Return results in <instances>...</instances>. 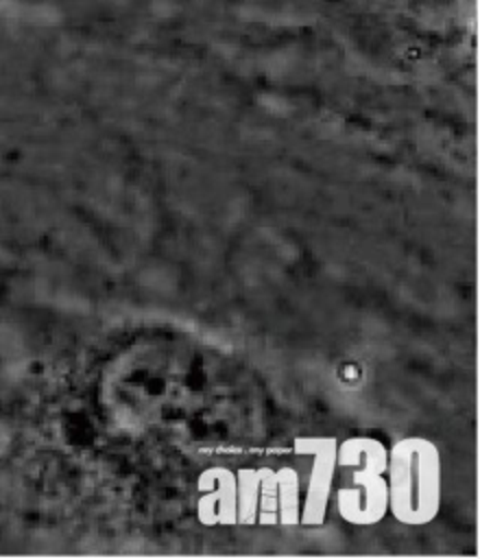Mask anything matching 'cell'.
Listing matches in <instances>:
<instances>
[{"label": "cell", "mask_w": 480, "mask_h": 559, "mask_svg": "<svg viewBox=\"0 0 480 559\" xmlns=\"http://www.w3.org/2000/svg\"><path fill=\"white\" fill-rule=\"evenodd\" d=\"M301 520V478L292 465L260 467L257 515L260 526H297Z\"/></svg>", "instance_id": "277c9868"}, {"label": "cell", "mask_w": 480, "mask_h": 559, "mask_svg": "<svg viewBox=\"0 0 480 559\" xmlns=\"http://www.w3.org/2000/svg\"><path fill=\"white\" fill-rule=\"evenodd\" d=\"M388 511L399 524L423 526L441 507V456L425 437H401L386 461Z\"/></svg>", "instance_id": "6da1fadb"}, {"label": "cell", "mask_w": 480, "mask_h": 559, "mask_svg": "<svg viewBox=\"0 0 480 559\" xmlns=\"http://www.w3.org/2000/svg\"><path fill=\"white\" fill-rule=\"evenodd\" d=\"M386 461L388 450L375 437L338 441L336 469H340V485L334 500L347 524L373 526L388 513Z\"/></svg>", "instance_id": "7a4b0ae2"}, {"label": "cell", "mask_w": 480, "mask_h": 559, "mask_svg": "<svg viewBox=\"0 0 480 559\" xmlns=\"http://www.w3.org/2000/svg\"><path fill=\"white\" fill-rule=\"evenodd\" d=\"M336 437H297L295 452L310 456V472L305 496L301 502V520L303 526H321L327 515V504L334 489L336 478Z\"/></svg>", "instance_id": "3957f363"}, {"label": "cell", "mask_w": 480, "mask_h": 559, "mask_svg": "<svg viewBox=\"0 0 480 559\" xmlns=\"http://www.w3.org/2000/svg\"><path fill=\"white\" fill-rule=\"evenodd\" d=\"M257 480L260 467H242L236 472L238 485V524L255 526L257 515Z\"/></svg>", "instance_id": "8992f818"}, {"label": "cell", "mask_w": 480, "mask_h": 559, "mask_svg": "<svg viewBox=\"0 0 480 559\" xmlns=\"http://www.w3.org/2000/svg\"><path fill=\"white\" fill-rule=\"evenodd\" d=\"M196 518L205 526L238 524V485L236 472L225 465H212L196 478Z\"/></svg>", "instance_id": "5b68a950"}]
</instances>
